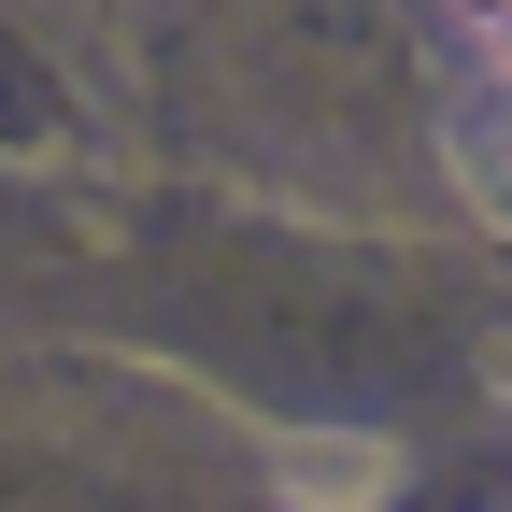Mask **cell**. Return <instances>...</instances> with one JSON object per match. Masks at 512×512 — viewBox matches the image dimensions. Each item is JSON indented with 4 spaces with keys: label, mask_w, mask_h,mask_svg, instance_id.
<instances>
[{
    "label": "cell",
    "mask_w": 512,
    "mask_h": 512,
    "mask_svg": "<svg viewBox=\"0 0 512 512\" xmlns=\"http://www.w3.org/2000/svg\"><path fill=\"white\" fill-rule=\"evenodd\" d=\"M484 15H498V29H512V0H484Z\"/></svg>",
    "instance_id": "cell-1"
}]
</instances>
